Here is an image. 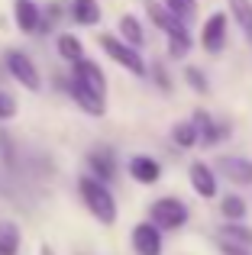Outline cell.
Listing matches in <instances>:
<instances>
[{
	"mask_svg": "<svg viewBox=\"0 0 252 255\" xmlns=\"http://www.w3.org/2000/svg\"><path fill=\"white\" fill-rule=\"evenodd\" d=\"M129 174H132L136 181H142V184H155L158 174H162V168H158L155 158H149V155H136V158H129Z\"/></svg>",
	"mask_w": 252,
	"mask_h": 255,
	"instance_id": "8fae6325",
	"label": "cell"
},
{
	"mask_svg": "<svg viewBox=\"0 0 252 255\" xmlns=\"http://www.w3.org/2000/svg\"><path fill=\"white\" fill-rule=\"evenodd\" d=\"M230 13H233V19L240 23V29L252 42V0H230Z\"/></svg>",
	"mask_w": 252,
	"mask_h": 255,
	"instance_id": "e0dca14e",
	"label": "cell"
},
{
	"mask_svg": "<svg viewBox=\"0 0 252 255\" xmlns=\"http://www.w3.org/2000/svg\"><path fill=\"white\" fill-rule=\"evenodd\" d=\"M184 78H188V84L194 87L197 94H207V78H204L201 68H188V71H184Z\"/></svg>",
	"mask_w": 252,
	"mask_h": 255,
	"instance_id": "d4e9b609",
	"label": "cell"
},
{
	"mask_svg": "<svg viewBox=\"0 0 252 255\" xmlns=\"http://www.w3.org/2000/svg\"><path fill=\"white\" fill-rule=\"evenodd\" d=\"M152 220H155V230H178V226L188 223V207L178 197H162L152 204Z\"/></svg>",
	"mask_w": 252,
	"mask_h": 255,
	"instance_id": "7a4b0ae2",
	"label": "cell"
},
{
	"mask_svg": "<svg viewBox=\"0 0 252 255\" xmlns=\"http://www.w3.org/2000/svg\"><path fill=\"white\" fill-rule=\"evenodd\" d=\"M223 236H230V239H236V243H243V246H252V230L249 226H223Z\"/></svg>",
	"mask_w": 252,
	"mask_h": 255,
	"instance_id": "cb8c5ba5",
	"label": "cell"
},
{
	"mask_svg": "<svg viewBox=\"0 0 252 255\" xmlns=\"http://www.w3.org/2000/svg\"><path fill=\"white\" fill-rule=\"evenodd\" d=\"M10 117H16V100L6 91H0V120H10Z\"/></svg>",
	"mask_w": 252,
	"mask_h": 255,
	"instance_id": "484cf974",
	"label": "cell"
},
{
	"mask_svg": "<svg viewBox=\"0 0 252 255\" xmlns=\"http://www.w3.org/2000/svg\"><path fill=\"white\" fill-rule=\"evenodd\" d=\"M71 81L81 84V87H88L91 94H97V97H104V94H107V78H104L101 65L88 62V58H81V62L75 65V78H71Z\"/></svg>",
	"mask_w": 252,
	"mask_h": 255,
	"instance_id": "8992f818",
	"label": "cell"
},
{
	"mask_svg": "<svg viewBox=\"0 0 252 255\" xmlns=\"http://www.w3.org/2000/svg\"><path fill=\"white\" fill-rule=\"evenodd\" d=\"M6 68H10V75L16 78L26 91H39V68L32 65V58L26 55V52H19V49L6 52Z\"/></svg>",
	"mask_w": 252,
	"mask_h": 255,
	"instance_id": "277c9868",
	"label": "cell"
},
{
	"mask_svg": "<svg viewBox=\"0 0 252 255\" xmlns=\"http://www.w3.org/2000/svg\"><path fill=\"white\" fill-rule=\"evenodd\" d=\"M223 42H227V16H223V13H214V16L204 23L201 45H204L207 52H220Z\"/></svg>",
	"mask_w": 252,
	"mask_h": 255,
	"instance_id": "ba28073f",
	"label": "cell"
},
{
	"mask_svg": "<svg viewBox=\"0 0 252 255\" xmlns=\"http://www.w3.org/2000/svg\"><path fill=\"white\" fill-rule=\"evenodd\" d=\"M78 191H81L88 210L94 213V220H101L104 226L117 223V200H114V194L107 191V184H101L97 178H81L78 181Z\"/></svg>",
	"mask_w": 252,
	"mask_h": 255,
	"instance_id": "6da1fadb",
	"label": "cell"
},
{
	"mask_svg": "<svg viewBox=\"0 0 252 255\" xmlns=\"http://www.w3.org/2000/svg\"><path fill=\"white\" fill-rule=\"evenodd\" d=\"M132 249L139 255H162V233L152 223H139L132 230Z\"/></svg>",
	"mask_w": 252,
	"mask_h": 255,
	"instance_id": "52a82bcc",
	"label": "cell"
},
{
	"mask_svg": "<svg viewBox=\"0 0 252 255\" xmlns=\"http://www.w3.org/2000/svg\"><path fill=\"white\" fill-rule=\"evenodd\" d=\"M191 126H194V132H197V142H217V139L223 136V132L217 129L214 123H210V117H207V113H201V110L194 113Z\"/></svg>",
	"mask_w": 252,
	"mask_h": 255,
	"instance_id": "2e32d148",
	"label": "cell"
},
{
	"mask_svg": "<svg viewBox=\"0 0 252 255\" xmlns=\"http://www.w3.org/2000/svg\"><path fill=\"white\" fill-rule=\"evenodd\" d=\"M101 45H104V52H107V55L114 58L117 65H123L126 71H132V75H145L142 55H139L136 49H129L126 42H120L117 36H101Z\"/></svg>",
	"mask_w": 252,
	"mask_h": 255,
	"instance_id": "3957f363",
	"label": "cell"
},
{
	"mask_svg": "<svg viewBox=\"0 0 252 255\" xmlns=\"http://www.w3.org/2000/svg\"><path fill=\"white\" fill-rule=\"evenodd\" d=\"M39 255H55V252H52V246H42V249H39Z\"/></svg>",
	"mask_w": 252,
	"mask_h": 255,
	"instance_id": "83f0119b",
	"label": "cell"
},
{
	"mask_svg": "<svg viewBox=\"0 0 252 255\" xmlns=\"http://www.w3.org/2000/svg\"><path fill=\"white\" fill-rule=\"evenodd\" d=\"M13 16H16V26L23 32L39 29V6L32 0H13Z\"/></svg>",
	"mask_w": 252,
	"mask_h": 255,
	"instance_id": "30bf717a",
	"label": "cell"
},
{
	"mask_svg": "<svg viewBox=\"0 0 252 255\" xmlns=\"http://www.w3.org/2000/svg\"><path fill=\"white\" fill-rule=\"evenodd\" d=\"M120 32H123L126 42H129V49L142 45V23H139L136 16H123V19H120Z\"/></svg>",
	"mask_w": 252,
	"mask_h": 255,
	"instance_id": "d6986e66",
	"label": "cell"
},
{
	"mask_svg": "<svg viewBox=\"0 0 252 255\" xmlns=\"http://www.w3.org/2000/svg\"><path fill=\"white\" fill-rule=\"evenodd\" d=\"M171 139H175L181 149L197 145V132H194V126H191V120H188V123H175V126H171Z\"/></svg>",
	"mask_w": 252,
	"mask_h": 255,
	"instance_id": "44dd1931",
	"label": "cell"
},
{
	"mask_svg": "<svg viewBox=\"0 0 252 255\" xmlns=\"http://www.w3.org/2000/svg\"><path fill=\"white\" fill-rule=\"evenodd\" d=\"M149 16L155 19L158 26H162L165 32H168V39H171V45H175V52L181 55L184 49H188V29H184V23H178L175 16H171L165 6H158V3H149Z\"/></svg>",
	"mask_w": 252,
	"mask_h": 255,
	"instance_id": "5b68a950",
	"label": "cell"
},
{
	"mask_svg": "<svg viewBox=\"0 0 252 255\" xmlns=\"http://www.w3.org/2000/svg\"><path fill=\"white\" fill-rule=\"evenodd\" d=\"M220 171L227 174L230 181H236V184H252V162H246V158L223 155L220 158Z\"/></svg>",
	"mask_w": 252,
	"mask_h": 255,
	"instance_id": "9c48e42d",
	"label": "cell"
},
{
	"mask_svg": "<svg viewBox=\"0 0 252 255\" xmlns=\"http://www.w3.org/2000/svg\"><path fill=\"white\" fill-rule=\"evenodd\" d=\"M19 252V226L10 220H0V255H16Z\"/></svg>",
	"mask_w": 252,
	"mask_h": 255,
	"instance_id": "9a60e30c",
	"label": "cell"
},
{
	"mask_svg": "<svg viewBox=\"0 0 252 255\" xmlns=\"http://www.w3.org/2000/svg\"><path fill=\"white\" fill-rule=\"evenodd\" d=\"M88 165H91V171L97 174L101 184H104V181H110V178H114V171H117V165H114V158H110L107 149H94L88 155Z\"/></svg>",
	"mask_w": 252,
	"mask_h": 255,
	"instance_id": "4fadbf2b",
	"label": "cell"
},
{
	"mask_svg": "<svg viewBox=\"0 0 252 255\" xmlns=\"http://www.w3.org/2000/svg\"><path fill=\"white\" fill-rule=\"evenodd\" d=\"M191 184L201 197H217V174L207 168V165H191Z\"/></svg>",
	"mask_w": 252,
	"mask_h": 255,
	"instance_id": "7c38bea8",
	"label": "cell"
},
{
	"mask_svg": "<svg viewBox=\"0 0 252 255\" xmlns=\"http://www.w3.org/2000/svg\"><path fill=\"white\" fill-rule=\"evenodd\" d=\"M220 252L223 255H249L246 246H233V243H227V239H220Z\"/></svg>",
	"mask_w": 252,
	"mask_h": 255,
	"instance_id": "4316f807",
	"label": "cell"
},
{
	"mask_svg": "<svg viewBox=\"0 0 252 255\" xmlns=\"http://www.w3.org/2000/svg\"><path fill=\"white\" fill-rule=\"evenodd\" d=\"M71 13H75V19H78V23H84V26L101 23V6H97L94 0H78V3L71 6Z\"/></svg>",
	"mask_w": 252,
	"mask_h": 255,
	"instance_id": "ac0fdd59",
	"label": "cell"
},
{
	"mask_svg": "<svg viewBox=\"0 0 252 255\" xmlns=\"http://www.w3.org/2000/svg\"><path fill=\"white\" fill-rule=\"evenodd\" d=\"M220 210H223L227 220H243V217H246V200H243V197H223Z\"/></svg>",
	"mask_w": 252,
	"mask_h": 255,
	"instance_id": "603a6c76",
	"label": "cell"
},
{
	"mask_svg": "<svg viewBox=\"0 0 252 255\" xmlns=\"http://www.w3.org/2000/svg\"><path fill=\"white\" fill-rule=\"evenodd\" d=\"M58 52H62V58H68V62H81V55H84V49H81V42H78L75 36H62L58 39Z\"/></svg>",
	"mask_w": 252,
	"mask_h": 255,
	"instance_id": "7402d4cb",
	"label": "cell"
},
{
	"mask_svg": "<svg viewBox=\"0 0 252 255\" xmlns=\"http://www.w3.org/2000/svg\"><path fill=\"white\" fill-rule=\"evenodd\" d=\"M165 10H168L178 23H184V19H191L197 13V0H165Z\"/></svg>",
	"mask_w": 252,
	"mask_h": 255,
	"instance_id": "ffe728a7",
	"label": "cell"
},
{
	"mask_svg": "<svg viewBox=\"0 0 252 255\" xmlns=\"http://www.w3.org/2000/svg\"><path fill=\"white\" fill-rule=\"evenodd\" d=\"M71 94H75V100L91 113V117H104V110H107V107H104V97L91 94L88 87H81V84H75V81H71Z\"/></svg>",
	"mask_w": 252,
	"mask_h": 255,
	"instance_id": "5bb4252c",
	"label": "cell"
}]
</instances>
